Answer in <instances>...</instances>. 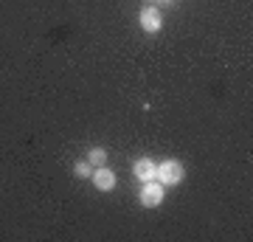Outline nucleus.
Returning a JSON list of instances; mask_svg holds the SVG:
<instances>
[{
	"label": "nucleus",
	"instance_id": "obj_6",
	"mask_svg": "<svg viewBox=\"0 0 253 242\" xmlns=\"http://www.w3.org/2000/svg\"><path fill=\"white\" fill-rule=\"evenodd\" d=\"M84 161L90 163L93 169H96V166H104V163H107V149H104V146H93Z\"/></svg>",
	"mask_w": 253,
	"mask_h": 242
},
{
	"label": "nucleus",
	"instance_id": "obj_8",
	"mask_svg": "<svg viewBox=\"0 0 253 242\" xmlns=\"http://www.w3.org/2000/svg\"><path fill=\"white\" fill-rule=\"evenodd\" d=\"M161 3H172V0H161Z\"/></svg>",
	"mask_w": 253,
	"mask_h": 242
},
{
	"label": "nucleus",
	"instance_id": "obj_2",
	"mask_svg": "<svg viewBox=\"0 0 253 242\" xmlns=\"http://www.w3.org/2000/svg\"><path fill=\"white\" fill-rule=\"evenodd\" d=\"M138 200L144 208H158L166 200V189H163L161 180H146L141 183V192H138Z\"/></svg>",
	"mask_w": 253,
	"mask_h": 242
},
{
	"label": "nucleus",
	"instance_id": "obj_4",
	"mask_svg": "<svg viewBox=\"0 0 253 242\" xmlns=\"http://www.w3.org/2000/svg\"><path fill=\"white\" fill-rule=\"evenodd\" d=\"M90 180H93V186L99 189V192H113V189L118 186L116 172L107 169V166H96V169H93V175H90Z\"/></svg>",
	"mask_w": 253,
	"mask_h": 242
},
{
	"label": "nucleus",
	"instance_id": "obj_3",
	"mask_svg": "<svg viewBox=\"0 0 253 242\" xmlns=\"http://www.w3.org/2000/svg\"><path fill=\"white\" fill-rule=\"evenodd\" d=\"M138 23H141V28H144L146 34H158L163 28V14L158 11V6H146L138 14Z\"/></svg>",
	"mask_w": 253,
	"mask_h": 242
},
{
	"label": "nucleus",
	"instance_id": "obj_5",
	"mask_svg": "<svg viewBox=\"0 0 253 242\" xmlns=\"http://www.w3.org/2000/svg\"><path fill=\"white\" fill-rule=\"evenodd\" d=\"M132 175H135V180H141V183L158 180V163H155L152 158H138L135 166H132Z\"/></svg>",
	"mask_w": 253,
	"mask_h": 242
},
{
	"label": "nucleus",
	"instance_id": "obj_1",
	"mask_svg": "<svg viewBox=\"0 0 253 242\" xmlns=\"http://www.w3.org/2000/svg\"><path fill=\"white\" fill-rule=\"evenodd\" d=\"M158 180H161L163 186H177L186 180V166L180 161H172V158H166V161L158 163Z\"/></svg>",
	"mask_w": 253,
	"mask_h": 242
},
{
	"label": "nucleus",
	"instance_id": "obj_7",
	"mask_svg": "<svg viewBox=\"0 0 253 242\" xmlns=\"http://www.w3.org/2000/svg\"><path fill=\"white\" fill-rule=\"evenodd\" d=\"M73 175H76V178H90L93 166L87 161H76V163H73Z\"/></svg>",
	"mask_w": 253,
	"mask_h": 242
}]
</instances>
